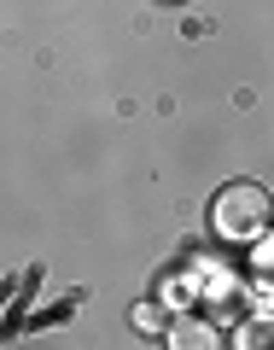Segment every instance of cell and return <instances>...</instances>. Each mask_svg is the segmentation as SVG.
I'll use <instances>...</instances> for the list:
<instances>
[{
	"label": "cell",
	"mask_w": 274,
	"mask_h": 350,
	"mask_svg": "<svg viewBox=\"0 0 274 350\" xmlns=\"http://www.w3.org/2000/svg\"><path fill=\"white\" fill-rule=\"evenodd\" d=\"M239 350H274V321H251L239 333Z\"/></svg>",
	"instance_id": "cell-3"
},
{
	"label": "cell",
	"mask_w": 274,
	"mask_h": 350,
	"mask_svg": "<svg viewBox=\"0 0 274 350\" xmlns=\"http://www.w3.org/2000/svg\"><path fill=\"white\" fill-rule=\"evenodd\" d=\"M274 204H269V187H257V181H234V187L216 193L210 204V228L222 239H234V245H251V239L269 228Z\"/></svg>",
	"instance_id": "cell-1"
},
{
	"label": "cell",
	"mask_w": 274,
	"mask_h": 350,
	"mask_svg": "<svg viewBox=\"0 0 274 350\" xmlns=\"http://www.w3.org/2000/svg\"><path fill=\"white\" fill-rule=\"evenodd\" d=\"M163 345L169 350H222V333H216L210 321H199V315H187V321H175L169 333H163Z\"/></svg>",
	"instance_id": "cell-2"
},
{
	"label": "cell",
	"mask_w": 274,
	"mask_h": 350,
	"mask_svg": "<svg viewBox=\"0 0 274 350\" xmlns=\"http://www.w3.org/2000/svg\"><path fill=\"white\" fill-rule=\"evenodd\" d=\"M135 327H140V333H169V321H163L158 304H140V310H135Z\"/></svg>",
	"instance_id": "cell-4"
}]
</instances>
